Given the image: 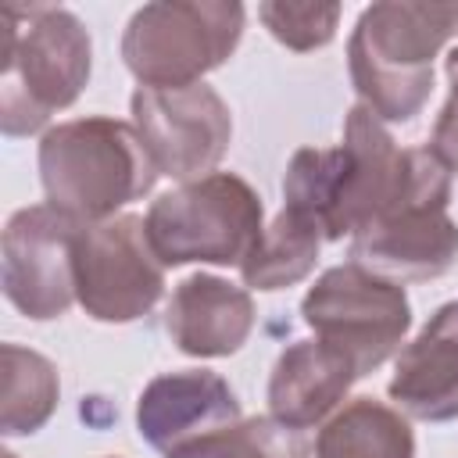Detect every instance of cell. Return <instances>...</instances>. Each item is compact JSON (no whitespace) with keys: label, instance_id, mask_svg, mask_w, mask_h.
<instances>
[{"label":"cell","instance_id":"obj_1","mask_svg":"<svg viewBox=\"0 0 458 458\" xmlns=\"http://www.w3.org/2000/svg\"><path fill=\"white\" fill-rule=\"evenodd\" d=\"M451 168L429 143L401 147L365 104L344 114L336 147H301L283 175V208L308 215L326 240L354 236L415 197H451Z\"/></svg>","mask_w":458,"mask_h":458},{"label":"cell","instance_id":"obj_2","mask_svg":"<svg viewBox=\"0 0 458 458\" xmlns=\"http://www.w3.org/2000/svg\"><path fill=\"white\" fill-rule=\"evenodd\" d=\"M451 39H458V4H369L347 39L358 104L383 122H411L433 93V61Z\"/></svg>","mask_w":458,"mask_h":458},{"label":"cell","instance_id":"obj_3","mask_svg":"<svg viewBox=\"0 0 458 458\" xmlns=\"http://www.w3.org/2000/svg\"><path fill=\"white\" fill-rule=\"evenodd\" d=\"M36 161L47 204L75 225L118 218L122 208L147 197L157 182L136 125L107 114L50 125Z\"/></svg>","mask_w":458,"mask_h":458},{"label":"cell","instance_id":"obj_4","mask_svg":"<svg viewBox=\"0 0 458 458\" xmlns=\"http://www.w3.org/2000/svg\"><path fill=\"white\" fill-rule=\"evenodd\" d=\"M0 29V129L4 136H32L86 89L93 43L79 14L54 4H7Z\"/></svg>","mask_w":458,"mask_h":458},{"label":"cell","instance_id":"obj_5","mask_svg":"<svg viewBox=\"0 0 458 458\" xmlns=\"http://www.w3.org/2000/svg\"><path fill=\"white\" fill-rule=\"evenodd\" d=\"M143 222L165 268L243 265L265 233V204L243 175L211 172L161 193Z\"/></svg>","mask_w":458,"mask_h":458},{"label":"cell","instance_id":"obj_6","mask_svg":"<svg viewBox=\"0 0 458 458\" xmlns=\"http://www.w3.org/2000/svg\"><path fill=\"white\" fill-rule=\"evenodd\" d=\"M247 11L236 0H157L132 11L122 61L140 86L179 89L204 82L243 39Z\"/></svg>","mask_w":458,"mask_h":458},{"label":"cell","instance_id":"obj_7","mask_svg":"<svg viewBox=\"0 0 458 458\" xmlns=\"http://www.w3.org/2000/svg\"><path fill=\"white\" fill-rule=\"evenodd\" d=\"M301 318L318 340L340 347L358 376H369L401 351L411 329V301L401 283L344 261L308 286Z\"/></svg>","mask_w":458,"mask_h":458},{"label":"cell","instance_id":"obj_8","mask_svg":"<svg viewBox=\"0 0 458 458\" xmlns=\"http://www.w3.org/2000/svg\"><path fill=\"white\" fill-rule=\"evenodd\" d=\"M75 297L97 322L125 326L165 297V265L147 240L143 215L82 225L75 236Z\"/></svg>","mask_w":458,"mask_h":458},{"label":"cell","instance_id":"obj_9","mask_svg":"<svg viewBox=\"0 0 458 458\" xmlns=\"http://www.w3.org/2000/svg\"><path fill=\"white\" fill-rule=\"evenodd\" d=\"M129 114L157 175H168L175 182L211 175L229 154L233 114L222 93L208 82L179 89L136 86L129 97Z\"/></svg>","mask_w":458,"mask_h":458},{"label":"cell","instance_id":"obj_10","mask_svg":"<svg viewBox=\"0 0 458 458\" xmlns=\"http://www.w3.org/2000/svg\"><path fill=\"white\" fill-rule=\"evenodd\" d=\"M82 225L50 204L18 208L4 225V297L32 322L61 318L75 297V236Z\"/></svg>","mask_w":458,"mask_h":458},{"label":"cell","instance_id":"obj_11","mask_svg":"<svg viewBox=\"0 0 458 458\" xmlns=\"http://www.w3.org/2000/svg\"><path fill=\"white\" fill-rule=\"evenodd\" d=\"M447 204L451 197L440 193L415 197L361 225L351 236V261L401 286L447 276L458 261V225Z\"/></svg>","mask_w":458,"mask_h":458},{"label":"cell","instance_id":"obj_12","mask_svg":"<svg viewBox=\"0 0 458 458\" xmlns=\"http://www.w3.org/2000/svg\"><path fill=\"white\" fill-rule=\"evenodd\" d=\"M243 419L236 390L211 369H175L154 376L136 397V433L161 454Z\"/></svg>","mask_w":458,"mask_h":458},{"label":"cell","instance_id":"obj_13","mask_svg":"<svg viewBox=\"0 0 458 458\" xmlns=\"http://www.w3.org/2000/svg\"><path fill=\"white\" fill-rule=\"evenodd\" d=\"M386 397L422 422L458 419V301L440 304L394 358Z\"/></svg>","mask_w":458,"mask_h":458},{"label":"cell","instance_id":"obj_14","mask_svg":"<svg viewBox=\"0 0 458 458\" xmlns=\"http://www.w3.org/2000/svg\"><path fill=\"white\" fill-rule=\"evenodd\" d=\"M358 369L354 361L318 340H293L279 351L272 376H268V415L290 429H315L322 426L351 394V386L358 383Z\"/></svg>","mask_w":458,"mask_h":458},{"label":"cell","instance_id":"obj_15","mask_svg":"<svg viewBox=\"0 0 458 458\" xmlns=\"http://www.w3.org/2000/svg\"><path fill=\"white\" fill-rule=\"evenodd\" d=\"M254 318L258 311L250 290L211 272L186 276L165 304V329L172 344L190 358L236 354L247 344Z\"/></svg>","mask_w":458,"mask_h":458},{"label":"cell","instance_id":"obj_16","mask_svg":"<svg viewBox=\"0 0 458 458\" xmlns=\"http://www.w3.org/2000/svg\"><path fill=\"white\" fill-rule=\"evenodd\" d=\"M315 458H415V433L394 404L351 397L318 426Z\"/></svg>","mask_w":458,"mask_h":458},{"label":"cell","instance_id":"obj_17","mask_svg":"<svg viewBox=\"0 0 458 458\" xmlns=\"http://www.w3.org/2000/svg\"><path fill=\"white\" fill-rule=\"evenodd\" d=\"M322 243H326V236L308 215L283 208L265 225V233L250 247V254L243 258V265H240L243 286L272 293V290H286V286L308 279L318 261Z\"/></svg>","mask_w":458,"mask_h":458},{"label":"cell","instance_id":"obj_18","mask_svg":"<svg viewBox=\"0 0 458 458\" xmlns=\"http://www.w3.org/2000/svg\"><path fill=\"white\" fill-rule=\"evenodd\" d=\"M4 404H0V433L4 437H32L39 433L61 401V379L50 358L32 347L4 344Z\"/></svg>","mask_w":458,"mask_h":458},{"label":"cell","instance_id":"obj_19","mask_svg":"<svg viewBox=\"0 0 458 458\" xmlns=\"http://www.w3.org/2000/svg\"><path fill=\"white\" fill-rule=\"evenodd\" d=\"M308 454L311 447L301 429H290L272 415H254V419H240L229 429L200 437L165 458H308Z\"/></svg>","mask_w":458,"mask_h":458},{"label":"cell","instance_id":"obj_20","mask_svg":"<svg viewBox=\"0 0 458 458\" xmlns=\"http://www.w3.org/2000/svg\"><path fill=\"white\" fill-rule=\"evenodd\" d=\"M261 25L272 32L276 43L286 50L308 54L322 50L333 43L336 25H340V4H283V0H265L258 4Z\"/></svg>","mask_w":458,"mask_h":458},{"label":"cell","instance_id":"obj_21","mask_svg":"<svg viewBox=\"0 0 458 458\" xmlns=\"http://www.w3.org/2000/svg\"><path fill=\"white\" fill-rule=\"evenodd\" d=\"M429 147L451 168V175H458V97H451V93H447V100H444V107L437 114Z\"/></svg>","mask_w":458,"mask_h":458},{"label":"cell","instance_id":"obj_22","mask_svg":"<svg viewBox=\"0 0 458 458\" xmlns=\"http://www.w3.org/2000/svg\"><path fill=\"white\" fill-rule=\"evenodd\" d=\"M444 75H447L451 97H458V43H454V47H451V54L444 57Z\"/></svg>","mask_w":458,"mask_h":458},{"label":"cell","instance_id":"obj_23","mask_svg":"<svg viewBox=\"0 0 458 458\" xmlns=\"http://www.w3.org/2000/svg\"><path fill=\"white\" fill-rule=\"evenodd\" d=\"M4 458H18V454H14V451H4Z\"/></svg>","mask_w":458,"mask_h":458},{"label":"cell","instance_id":"obj_24","mask_svg":"<svg viewBox=\"0 0 458 458\" xmlns=\"http://www.w3.org/2000/svg\"><path fill=\"white\" fill-rule=\"evenodd\" d=\"M111 458H118V454H111Z\"/></svg>","mask_w":458,"mask_h":458}]
</instances>
